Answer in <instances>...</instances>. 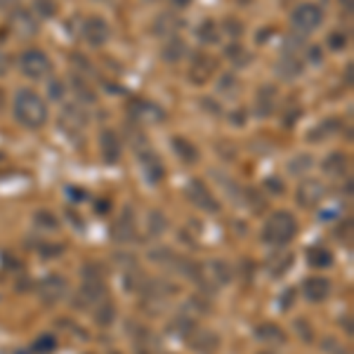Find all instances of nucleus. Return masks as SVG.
Returning a JSON list of instances; mask_svg holds the SVG:
<instances>
[{
  "mask_svg": "<svg viewBox=\"0 0 354 354\" xmlns=\"http://www.w3.org/2000/svg\"><path fill=\"white\" fill-rule=\"evenodd\" d=\"M36 12L43 17V19H50V17H55V3L53 0H36Z\"/></svg>",
  "mask_w": 354,
  "mask_h": 354,
  "instance_id": "obj_41",
  "label": "nucleus"
},
{
  "mask_svg": "<svg viewBox=\"0 0 354 354\" xmlns=\"http://www.w3.org/2000/svg\"><path fill=\"white\" fill-rule=\"evenodd\" d=\"M322 350L326 354H350V350H347V347L342 345L340 340H335V338H324Z\"/></svg>",
  "mask_w": 354,
  "mask_h": 354,
  "instance_id": "obj_36",
  "label": "nucleus"
},
{
  "mask_svg": "<svg viewBox=\"0 0 354 354\" xmlns=\"http://www.w3.org/2000/svg\"><path fill=\"white\" fill-rule=\"evenodd\" d=\"M48 104L36 90H19L15 97V118L28 130H38L48 123Z\"/></svg>",
  "mask_w": 354,
  "mask_h": 354,
  "instance_id": "obj_1",
  "label": "nucleus"
},
{
  "mask_svg": "<svg viewBox=\"0 0 354 354\" xmlns=\"http://www.w3.org/2000/svg\"><path fill=\"white\" fill-rule=\"evenodd\" d=\"M64 250V245H59V243H55V245H45V248H41V255L43 258H57V255Z\"/></svg>",
  "mask_w": 354,
  "mask_h": 354,
  "instance_id": "obj_46",
  "label": "nucleus"
},
{
  "mask_svg": "<svg viewBox=\"0 0 354 354\" xmlns=\"http://www.w3.org/2000/svg\"><path fill=\"white\" fill-rule=\"evenodd\" d=\"M165 227H168V220H165L163 213H149V234L151 236H161L165 232Z\"/></svg>",
  "mask_w": 354,
  "mask_h": 354,
  "instance_id": "obj_34",
  "label": "nucleus"
},
{
  "mask_svg": "<svg viewBox=\"0 0 354 354\" xmlns=\"http://www.w3.org/2000/svg\"><path fill=\"white\" fill-rule=\"evenodd\" d=\"M302 293L310 302H324L330 295V281L324 277H310L302 283Z\"/></svg>",
  "mask_w": 354,
  "mask_h": 354,
  "instance_id": "obj_16",
  "label": "nucleus"
},
{
  "mask_svg": "<svg viewBox=\"0 0 354 354\" xmlns=\"http://www.w3.org/2000/svg\"><path fill=\"white\" fill-rule=\"evenodd\" d=\"M194 328H196V324H194V319L189 314H180V317L170 324V333H177V335H182V338H187Z\"/></svg>",
  "mask_w": 354,
  "mask_h": 354,
  "instance_id": "obj_31",
  "label": "nucleus"
},
{
  "mask_svg": "<svg viewBox=\"0 0 354 354\" xmlns=\"http://www.w3.org/2000/svg\"><path fill=\"white\" fill-rule=\"evenodd\" d=\"M312 165H314V161H312L310 153H298L295 158H290V163L286 165V168H288L290 175L300 177V175H307V170H310Z\"/></svg>",
  "mask_w": 354,
  "mask_h": 354,
  "instance_id": "obj_30",
  "label": "nucleus"
},
{
  "mask_svg": "<svg viewBox=\"0 0 354 354\" xmlns=\"http://www.w3.org/2000/svg\"><path fill=\"white\" fill-rule=\"evenodd\" d=\"M130 118L135 123H163L165 121V111L153 102L147 100H137L130 104Z\"/></svg>",
  "mask_w": 354,
  "mask_h": 354,
  "instance_id": "obj_12",
  "label": "nucleus"
},
{
  "mask_svg": "<svg viewBox=\"0 0 354 354\" xmlns=\"http://www.w3.org/2000/svg\"><path fill=\"white\" fill-rule=\"evenodd\" d=\"M100 151L106 163H116L121 158V137L116 130H104L100 135Z\"/></svg>",
  "mask_w": 354,
  "mask_h": 354,
  "instance_id": "obj_15",
  "label": "nucleus"
},
{
  "mask_svg": "<svg viewBox=\"0 0 354 354\" xmlns=\"http://www.w3.org/2000/svg\"><path fill=\"white\" fill-rule=\"evenodd\" d=\"M347 165H350V161H347L345 153L333 151L326 161H324V173L330 175V177H342L347 173Z\"/></svg>",
  "mask_w": 354,
  "mask_h": 354,
  "instance_id": "obj_23",
  "label": "nucleus"
},
{
  "mask_svg": "<svg viewBox=\"0 0 354 354\" xmlns=\"http://www.w3.org/2000/svg\"><path fill=\"white\" fill-rule=\"evenodd\" d=\"M225 53H227V57H230V59H232V64L236 66V68L248 66V64H250V59H253V57H250L248 53H245V48H243V45H239V43H232L230 48L225 50Z\"/></svg>",
  "mask_w": 354,
  "mask_h": 354,
  "instance_id": "obj_29",
  "label": "nucleus"
},
{
  "mask_svg": "<svg viewBox=\"0 0 354 354\" xmlns=\"http://www.w3.org/2000/svg\"><path fill=\"white\" fill-rule=\"evenodd\" d=\"M218 88L222 90V93L232 95V90H234V93H236V90H239V81H236V78L232 76V73H227V76H222V78H220Z\"/></svg>",
  "mask_w": 354,
  "mask_h": 354,
  "instance_id": "obj_42",
  "label": "nucleus"
},
{
  "mask_svg": "<svg viewBox=\"0 0 354 354\" xmlns=\"http://www.w3.org/2000/svg\"><path fill=\"white\" fill-rule=\"evenodd\" d=\"M196 36H198V41L205 45H215L220 41V26L215 24L213 19H203L201 26L196 28Z\"/></svg>",
  "mask_w": 354,
  "mask_h": 354,
  "instance_id": "obj_26",
  "label": "nucleus"
},
{
  "mask_svg": "<svg viewBox=\"0 0 354 354\" xmlns=\"http://www.w3.org/2000/svg\"><path fill=\"white\" fill-rule=\"evenodd\" d=\"M328 48L330 50H342V48H347V33L345 31H335V33H330L328 36Z\"/></svg>",
  "mask_w": 354,
  "mask_h": 354,
  "instance_id": "obj_40",
  "label": "nucleus"
},
{
  "mask_svg": "<svg viewBox=\"0 0 354 354\" xmlns=\"http://www.w3.org/2000/svg\"><path fill=\"white\" fill-rule=\"evenodd\" d=\"M298 203L302 208H317L319 203L326 198V189H324V185L319 180H305L300 182L298 187Z\"/></svg>",
  "mask_w": 354,
  "mask_h": 354,
  "instance_id": "obj_14",
  "label": "nucleus"
},
{
  "mask_svg": "<svg viewBox=\"0 0 354 354\" xmlns=\"http://www.w3.org/2000/svg\"><path fill=\"white\" fill-rule=\"evenodd\" d=\"M322 21H324V12H322V8L314 3H302L293 10V15H290V24H293V28L298 33L317 31V28L322 26Z\"/></svg>",
  "mask_w": 354,
  "mask_h": 354,
  "instance_id": "obj_5",
  "label": "nucleus"
},
{
  "mask_svg": "<svg viewBox=\"0 0 354 354\" xmlns=\"http://www.w3.org/2000/svg\"><path fill=\"white\" fill-rule=\"evenodd\" d=\"M234 279V270L225 260H213L205 265V272L198 274V286L205 293H218L220 286H227Z\"/></svg>",
  "mask_w": 354,
  "mask_h": 354,
  "instance_id": "obj_3",
  "label": "nucleus"
},
{
  "mask_svg": "<svg viewBox=\"0 0 354 354\" xmlns=\"http://www.w3.org/2000/svg\"><path fill=\"white\" fill-rule=\"evenodd\" d=\"M307 262L314 270H326V267L333 265V253L328 248H322V245H314V248L307 250Z\"/></svg>",
  "mask_w": 354,
  "mask_h": 354,
  "instance_id": "obj_24",
  "label": "nucleus"
},
{
  "mask_svg": "<svg viewBox=\"0 0 354 354\" xmlns=\"http://www.w3.org/2000/svg\"><path fill=\"white\" fill-rule=\"evenodd\" d=\"M295 234H298V222L288 210H277L262 227V239L272 245H286Z\"/></svg>",
  "mask_w": 354,
  "mask_h": 354,
  "instance_id": "obj_2",
  "label": "nucleus"
},
{
  "mask_svg": "<svg viewBox=\"0 0 354 354\" xmlns=\"http://www.w3.org/2000/svg\"><path fill=\"white\" fill-rule=\"evenodd\" d=\"M335 130H338V121H333V118H330V121H324L322 125H319V128L312 130L310 140L312 142H322V140H326L328 135H333Z\"/></svg>",
  "mask_w": 354,
  "mask_h": 354,
  "instance_id": "obj_33",
  "label": "nucleus"
},
{
  "mask_svg": "<svg viewBox=\"0 0 354 354\" xmlns=\"http://www.w3.org/2000/svg\"><path fill=\"white\" fill-rule=\"evenodd\" d=\"M36 225L38 227H48V230H55L57 220L50 213H36Z\"/></svg>",
  "mask_w": 354,
  "mask_h": 354,
  "instance_id": "obj_44",
  "label": "nucleus"
},
{
  "mask_svg": "<svg viewBox=\"0 0 354 354\" xmlns=\"http://www.w3.org/2000/svg\"><path fill=\"white\" fill-rule=\"evenodd\" d=\"M19 71L24 73L26 78H33V81L48 78L50 73H53V62H50V57L41 53V50H24V53L19 55Z\"/></svg>",
  "mask_w": 354,
  "mask_h": 354,
  "instance_id": "obj_4",
  "label": "nucleus"
},
{
  "mask_svg": "<svg viewBox=\"0 0 354 354\" xmlns=\"http://www.w3.org/2000/svg\"><path fill=\"white\" fill-rule=\"evenodd\" d=\"M255 335H258V338L270 347L286 345V333H283L277 324H262V326H258V330H255Z\"/></svg>",
  "mask_w": 354,
  "mask_h": 354,
  "instance_id": "obj_20",
  "label": "nucleus"
},
{
  "mask_svg": "<svg viewBox=\"0 0 354 354\" xmlns=\"http://www.w3.org/2000/svg\"><path fill=\"white\" fill-rule=\"evenodd\" d=\"M290 262H293V255H290V253H279V255H274L270 262H267V267H270V272L274 274V277H281V274L290 267Z\"/></svg>",
  "mask_w": 354,
  "mask_h": 354,
  "instance_id": "obj_32",
  "label": "nucleus"
},
{
  "mask_svg": "<svg viewBox=\"0 0 354 354\" xmlns=\"http://www.w3.org/2000/svg\"><path fill=\"white\" fill-rule=\"evenodd\" d=\"M73 90H76V95L81 97V102L85 104H90V102H95V93L85 85V81H78V78H73Z\"/></svg>",
  "mask_w": 354,
  "mask_h": 354,
  "instance_id": "obj_37",
  "label": "nucleus"
},
{
  "mask_svg": "<svg viewBox=\"0 0 354 354\" xmlns=\"http://www.w3.org/2000/svg\"><path fill=\"white\" fill-rule=\"evenodd\" d=\"M3 106H5V93L0 90V111H3Z\"/></svg>",
  "mask_w": 354,
  "mask_h": 354,
  "instance_id": "obj_53",
  "label": "nucleus"
},
{
  "mask_svg": "<svg viewBox=\"0 0 354 354\" xmlns=\"http://www.w3.org/2000/svg\"><path fill=\"white\" fill-rule=\"evenodd\" d=\"M298 116H300V109H293V113H286V116H283V125H286V128L295 125V118Z\"/></svg>",
  "mask_w": 354,
  "mask_h": 354,
  "instance_id": "obj_48",
  "label": "nucleus"
},
{
  "mask_svg": "<svg viewBox=\"0 0 354 354\" xmlns=\"http://www.w3.org/2000/svg\"><path fill=\"white\" fill-rule=\"evenodd\" d=\"M192 3V0H173V5H175V8H187V5H189Z\"/></svg>",
  "mask_w": 354,
  "mask_h": 354,
  "instance_id": "obj_52",
  "label": "nucleus"
},
{
  "mask_svg": "<svg viewBox=\"0 0 354 354\" xmlns=\"http://www.w3.org/2000/svg\"><path fill=\"white\" fill-rule=\"evenodd\" d=\"M277 73L281 78H286V81L300 76V73H302V59H300V57L281 55V59H279V64H277Z\"/></svg>",
  "mask_w": 354,
  "mask_h": 354,
  "instance_id": "obj_22",
  "label": "nucleus"
},
{
  "mask_svg": "<svg viewBox=\"0 0 354 354\" xmlns=\"http://www.w3.org/2000/svg\"><path fill=\"white\" fill-rule=\"evenodd\" d=\"M149 258H151L153 262H158V265H165V267H168L170 262H173L175 253H173L170 248H158V250H151Z\"/></svg>",
  "mask_w": 354,
  "mask_h": 354,
  "instance_id": "obj_39",
  "label": "nucleus"
},
{
  "mask_svg": "<svg viewBox=\"0 0 354 354\" xmlns=\"http://www.w3.org/2000/svg\"><path fill=\"white\" fill-rule=\"evenodd\" d=\"M243 116H245V111H236L230 118H234V123H236V125H243Z\"/></svg>",
  "mask_w": 354,
  "mask_h": 354,
  "instance_id": "obj_51",
  "label": "nucleus"
},
{
  "mask_svg": "<svg viewBox=\"0 0 354 354\" xmlns=\"http://www.w3.org/2000/svg\"><path fill=\"white\" fill-rule=\"evenodd\" d=\"M48 88H50V97L57 100V102H62V97H64V85H62L59 81H53Z\"/></svg>",
  "mask_w": 354,
  "mask_h": 354,
  "instance_id": "obj_45",
  "label": "nucleus"
},
{
  "mask_svg": "<svg viewBox=\"0 0 354 354\" xmlns=\"http://www.w3.org/2000/svg\"><path fill=\"white\" fill-rule=\"evenodd\" d=\"M277 88L274 85H262L258 90V97H255V113H258L260 118H267L270 113L277 109Z\"/></svg>",
  "mask_w": 354,
  "mask_h": 354,
  "instance_id": "obj_18",
  "label": "nucleus"
},
{
  "mask_svg": "<svg viewBox=\"0 0 354 354\" xmlns=\"http://www.w3.org/2000/svg\"><path fill=\"white\" fill-rule=\"evenodd\" d=\"M137 161H140V170L149 185H158V182L163 180L165 165L161 158H158V153H153L151 149H145V151L137 153Z\"/></svg>",
  "mask_w": 354,
  "mask_h": 354,
  "instance_id": "obj_11",
  "label": "nucleus"
},
{
  "mask_svg": "<svg viewBox=\"0 0 354 354\" xmlns=\"http://www.w3.org/2000/svg\"><path fill=\"white\" fill-rule=\"evenodd\" d=\"M270 187H272L274 192H281V189H283L281 182H277V180H267V189H270Z\"/></svg>",
  "mask_w": 354,
  "mask_h": 354,
  "instance_id": "obj_50",
  "label": "nucleus"
},
{
  "mask_svg": "<svg viewBox=\"0 0 354 354\" xmlns=\"http://www.w3.org/2000/svg\"><path fill=\"white\" fill-rule=\"evenodd\" d=\"M225 31L230 33L232 38H239L243 33V26H241V21H239V19H232V17H230V19H225Z\"/></svg>",
  "mask_w": 354,
  "mask_h": 354,
  "instance_id": "obj_43",
  "label": "nucleus"
},
{
  "mask_svg": "<svg viewBox=\"0 0 354 354\" xmlns=\"http://www.w3.org/2000/svg\"><path fill=\"white\" fill-rule=\"evenodd\" d=\"M113 319H116V307L109 300H102L100 305H95V322L100 326H111Z\"/></svg>",
  "mask_w": 354,
  "mask_h": 354,
  "instance_id": "obj_27",
  "label": "nucleus"
},
{
  "mask_svg": "<svg viewBox=\"0 0 354 354\" xmlns=\"http://www.w3.org/2000/svg\"><path fill=\"white\" fill-rule=\"evenodd\" d=\"M15 8H19V0H0V12H3V10H15Z\"/></svg>",
  "mask_w": 354,
  "mask_h": 354,
  "instance_id": "obj_49",
  "label": "nucleus"
},
{
  "mask_svg": "<svg viewBox=\"0 0 354 354\" xmlns=\"http://www.w3.org/2000/svg\"><path fill=\"white\" fill-rule=\"evenodd\" d=\"M170 147H173L175 156L180 158L182 163H196L198 161V149L192 145L189 140H185V137H173Z\"/></svg>",
  "mask_w": 354,
  "mask_h": 354,
  "instance_id": "obj_21",
  "label": "nucleus"
},
{
  "mask_svg": "<svg viewBox=\"0 0 354 354\" xmlns=\"http://www.w3.org/2000/svg\"><path fill=\"white\" fill-rule=\"evenodd\" d=\"M66 290H68V283L66 279L62 277H45L41 283H38V298H41L43 305H57L66 298Z\"/></svg>",
  "mask_w": 354,
  "mask_h": 354,
  "instance_id": "obj_7",
  "label": "nucleus"
},
{
  "mask_svg": "<svg viewBox=\"0 0 354 354\" xmlns=\"http://www.w3.org/2000/svg\"><path fill=\"white\" fill-rule=\"evenodd\" d=\"M8 68H10V59H8V55L0 50V76H5V73H8Z\"/></svg>",
  "mask_w": 354,
  "mask_h": 354,
  "instance_id": "obj_47",
  "label": "nucleus"
},
{
  "mask_svg": "<svg viewBox=\"0 0 354 354\" xmlns=\"http://www.w3.org/2000/svg\"><path fill=\"white\" fill-rule=\"evenodd\" d=\"M55 347H57V340L53 338V335H43V338L36 340L33 350H36L38 354H50V352H55Z\"/></svg>",
  "mask_w": 354,
  "mask_h": 354,
  "instance_id": "obj_38",
  "label": "nucleus"
},
{
  "mask_svg": "<svg viewBox=\"0 0 354 354\" xmlns=\"http://www.w3.org/2000/svg\"><path fill=\"white\" fill-rule=\"evenodd\" d=\"M185 53H187L185 41H182V38H170V41L163 45L161 57H163L165 62H168V64H177V62L185 57Z\"/></svg>",
  "mask_w": 354,
  "mask_h": 354,
  "instance_id": "obj_25",
  "label": "nucleus"
},
{
  "mask_svg": "<svg viewBox=\"0 0 354 354\" xmlns=\"http://www.w3.org/2000/svg\"><path fill=\"white\" fill-rule=\"evenodd\" d=\"M88 123V116H85V111L81 109L78 104H68L64 109V116H62V128L66 130L68 135L73 133V130H81L83 125Z\"/></svg>",
  "mask_w": 354,
  "mask_h": 354,
  "instance_id": "obj_19",
  "label": "nucleus"
},
{
  "mask_svg": "<svg viewBox=\"0 0 354 354\" xmlns=\"http://www.w3.org/2000/svg\"><path fill=\"white\" fill-rule=\"evenodd\" d=\"M10 26L19 38H33L38 33V19L33 17L31 10L17 8L12 10V17H10Z\"/></svg>",
  "mask_w": 354,
  "mask_h": 354,
  "instance_id": "obj_13",
  "label": "nucleus"
},
{
  "mask_svg": "<svg viewBox=\"0 0 354 354\" xmlns=\"http://www.w3.org/2000/svg\"><path fill=\"white\" fill-rule=\"evenodd\" d=\"M293 328L298 330V335L302 338V342H312L314 340V330L310 326V322H305V319H295Z\"/></svg>",
  "mask_w": 354,
  "mask_h": 354,
  "instance_id": "obj_35",
  "label": "nucleus"
},
{
  "mask_svg": "<svg viewBox=\"0 0 354 354\" xmlns=\"http://www.w3.org/2000/svg\"><path fill=\"white\" fill-rule=\"evenodd\" d=\"M111 234H113V239H116V241H121V243L133 241L135 234H137V225H135L133 210H130V208H125V210H123V215L118 218L116 225H113Z\"/></svg>",
  "mask_w": 354,
  "mask_h": 354,
  "instance_id": "obj_17",
  "label": "nucleus"
},
{
  "mask_svg": "<svg viewBox=\"0 0 354 354\" xmlns=\"http://www.w3.org/2000/svg\"><path fill=\"white\" fill-rule=\"evenodd\" d=\"M187 196H189V201L196 205V208L205 210V213H218L220 210L218 198L213 196V192H210L201 180H192L189 185H187Z\"/></svg>",
  "mask_w": 354,
  "mask_h": 354,
  "instance_id": "obj_8",
  "label": "nucleus"
},
{
  "mask_svg": "<svg viewBox=\"0 0 354 354\" xmlns=\"http://www.w3.org/2000/svg\"><path fill=\"white\" fill-rule=\"evenodd\" d=\"M187 342H189V350L196 354H215L220 347V335L210 328H194L187 335Z\"/></svg>",
  "mask_w": 354,
  "mask_h": 354,
  "instance_id": "obj_9",
  "label": "nucleus"
},
{
  "mask_svg": "<svg viewBox=\"0 0 354 354\" xmlns=\"http://www.w3.org/2000/svg\"><path fill=\"white\" fill-rule=\"evenodd\" d=\"M97 3H109V0H97Z\"/></svg>",
  "mask_w": 354,
  "mask_h": 354,
  "instance_id": "obj_54",
  "label": "nucleus"
},
{
  "mask_svg": "<svg viewBox=\"0 0 354 354\" xmlns=\"http://www.w3.org/2000/svg\"><path fill=\"white\" fill-rule=\"evenodd\" d=\"M215 71H218V59L210 57L208 53H196L192 57L189 73H187V76H189V81L194 85H205V83H210Z\"/></svg>",
  "mask_w": 354,
  "mask_h": 354,
  "instance_id": "obj_6",
  "label": "nucleus"
},
{
  "mask_svg": "<svg viewBox=\"0 0 354 354\" xmlns=\"http://www.w3.org/2000/svg\"><path fill=\"white\" fill-rule=\"evenodd\" d=\"M111 31H109V24H106L102 17H88L83 21V38L90 48H102L109 41Z\"/></svg>",
  "mask_w": 354,
  "mask_h": 354,
  "instance_id": "obj_10",
  "label": "nucleus"
},
{
  "mask_svg": "<svg viewBox=\"0 0 354 354\" xmlns=\"http://www.w3.org/2000/svg\"><path fill=\"white\" fill-rule=\"evenodd\" d=\"M177 26H180V19H177L173 12H165L156 19L153 31H156L158 36H173V33L177 31Z\"/></svg>",
  "mask_w": 354,
  "mask_h": 354,
  "instance_id": "obj_28",
  "label": "nucleus"
}]
</instances>
